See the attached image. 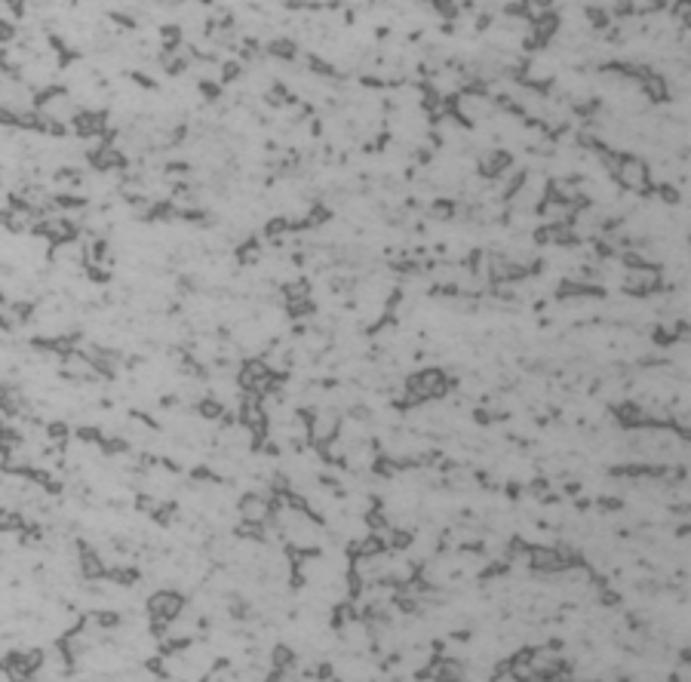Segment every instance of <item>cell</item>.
Returning <instances> with one entry per match:
<instances>
[{"label":"cell","instance_id":"3957f363","mask_svg":"<svg viewBox=\"0 0 691 682\" xmlns=\"http://www.w3.org/2000/svg\"><path fill=\"white\" fill-rule=\"evenodd\" d=\"M268 514H271V504L262 495H246L240 501V516L246 526H262L268 520Z\"/></svg>","mask_w":691,"mask_h":682},{"label":"cell","instance_id":"7a4b0ae2","mask_svg":"<svg viewBox=\"0 0 691 682\" xmlns=\"http://www.w3.org/2000/svg\"><path fill=\"white\" fill-rule=\"evenodd\" d=\"M449 387L446 375L440 369H421L418 375L406 381V391H409V403H424V400H434V397H442Z\"/></svg>","mask_w":691,"mask_h":682},{"label":"cell","instance_id":"277c9868","mask_svg":"<svg viewBox=\"0 0 691 682\" xmlns=\"http://www.w3.org/2000/svg\"><path fill=\"white\" fill-rule=\"evenodd\" d=\"M197 412H200V418H206V421H218L224 415V406L209 397V400H200V403H197Z\"/></svg>","mask_w":691,"mask_h":682},{"label":"cell","instance_id":"6da1fadb","mask_svg":"<svg viewBox=\"0 0 691 682\" xmlns=\"http://www.w3.org/2000/svg\"><path fill=\"white\" fill-rule=\"evenodd\" d=\"M614 182L621 188H627L630 194H648L652 191V173L648 166L639 160V157H621L618 169H614Z\"/></svg>","mask_w":691,"mask_h":682}]
</instances>
